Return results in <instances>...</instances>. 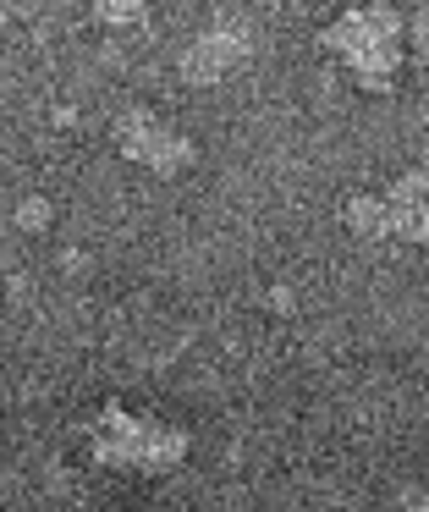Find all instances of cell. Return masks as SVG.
<instances>
[{
  "instance_id": "obj_3",
  "label": "cell",
  "mask_w": 429,
  "mask_h": 512,
  "mask_svg": "<svg viewBox=\"0 0 429 512\" xmlns=\"http://www.w3.org/2000/svg\"><path fill=\"white\" fill-rule=\"evenodd\" d=\"M347 232H358L363 243H429V166H413L402 177H391L380 193H352L341 204Z\"/></svg>"
},
{
  "instance_id": "obj_5",
  "label": "cell",
  "mask_w": 429,
  "mask_h": 512,
  "mask_svg": "<svg viewBox=\"0 0 429 512\" xmlns=\"http://www.w3.org/2000/svg\"><path fill=\"white\" fill-rule=\"evenodd\" d=\"M253 61V28L237 23V17H220V23H204L176 56V72H182L187 89H215V83H231L242 67Z\"/></svg>"
},
{
  "instance_id": "obj_6",
  "label": "cell",
  "mask_w": 429,
  "mask_h": 512,
  "mask_svg": "<svg viewBox=\"0 0 429 512\" xmlns=\"http://www.w3.org/2000/svg\"><path fill=\"white\" fill-rule=\"evenodd\" d=\"M99 28H138L149 17V0H83Z\"/></svg>"
},
{
  "instance_id": "obj_4",
  "label": "cell",
  "mask_w": 429,
  "mask_h": 512,
  "mask_svg": "<svg viewBox=\"0 0 429 512\" xmlns=\"http://www.w3.org/2000/svg\"><path fill=\"white\" fill-rule=\"evenodd\" d=\"M110 144L121 149V160L154 171V177H182L198 160L193 138H187L182 127H171L165 116H154L149 105H121V111L110 116Z\"/></svg>"
},
{
  "instance_id": "obj_8",
  "label": "cell",
  "mask_w": 429,
  "mask_h": 512,
  "mask_svg": "<svg viewBox=\"0 0 429 512\" xmlns=\"http://www.w3.org/2000/svg\"><path fill=\"white\" fill-rule=\"evenodd\" d=\"M407 512H429V496H418V501H413V507H407Z\"/></svg>"
},
{
  "instance_id": "obj_2",
  "label": "cell",
  "mask_w": 429,
  "mask_h": 512,
  "mask_svg": "<svg viewBox=\"0 0 429 512\" xmlns=\"http://www.w3.org/2000/svg\"><path fill=\"white\" fill-rule=\"evenodd\" d=\"M187 430L171 419H138L127 408H99V419L88 424V452L99 468H132V474H171L187 457Z\"/></svg>"
},
{
  "instance_id": "obj_7",
  "label": "cell",
  "mask_w": 429,
  "mask_h": 512,
  "mask_svg": "<svg viewBox=\"0 0 429 512\" xmlns=\"http://www.w3.org/2000/svg\"><path fill=\"white\" fill-rule=\"evenodd\" d=\"M22 226H44V199H28V210H22Z\"/></svg>"
},
{
  "instance_id": "obj_1",
  "label": "cell",
  "mask_w": 429,
  "mask_h": 512,
  "mask_svg": "<svg viewBox=\"0 0 429 512\" xmlns=\"http://www.w3.org/2000/svg\"><path fill=\"white\" fill-rule=\"evenodd\" d=\"M319 45L341 61L352 89L391 94L407 67V17L391 0H363V6H347L319 28Z\"/></svg>"
}]
</instances>
